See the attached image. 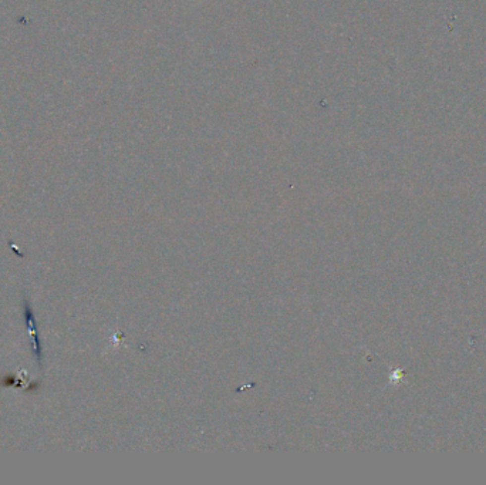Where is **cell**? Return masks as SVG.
Returning a JSON list of instances; mask_svg holds the SVG:
<instances>
[{"label": "cell", "instance_id": "obj_1", "mask_svg": "<svg viewBox=\"0 0 486 485\" xmlns=\"http://www.w3.org/2000/svg\"><path fill=\"white\" fill-rule=\"evenodd\" d=\"M26 317H27V325H29V329H30V335H32V340H33V348L36 351V356L37 359L40 361V345L37 342V335H36V329H34V319H33L32 312H30V307L26 306Z\"/></svg>", "mask_w": 486, "mask_h": 485}]
</instances>
